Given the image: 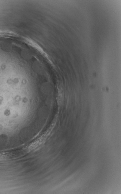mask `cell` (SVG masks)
I'll list each match as a JSON object with an SVG mask.
<instances>
[{
  "mask_svg": "<svg viewBox=\"0 0 121 194\" xmlns=\"http://www.w3.org/2000/svg\"><path fill=\"white\" fill-rule=\"evenodd\" d=\"M28 99H27V98L24 97L22 99V102L24 103H26L28 101Z\"/></svg>",
  "mask_w": 121,
  "mask_h": 194,
  "instance_id": "cell-1",
  "label": "cell"
}]
</instances>
